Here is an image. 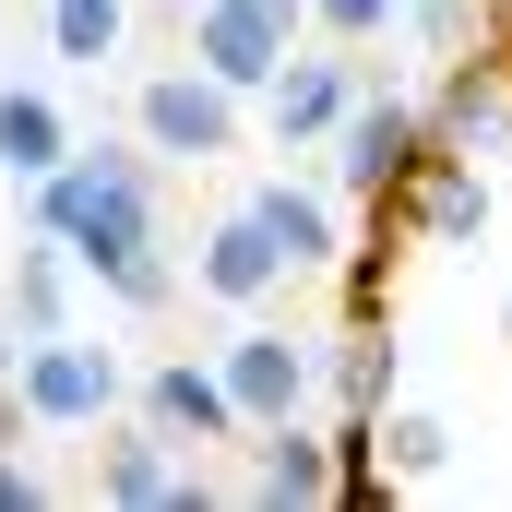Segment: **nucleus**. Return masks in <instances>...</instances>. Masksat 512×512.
<instances>
[{"instance_id":"f257e3e1","label":"nucleus","mask_w":512,"mask_h":512,"mask_svg":"<svg viewBox=\"0 0 512 512\" xmlns=\"http://www.w3.org/2000/svg\"><path fill=\"white\" fill-rule=\"evenodd\" d=\"M24 227H48L120 310H167L179 298V262L155 239V167H143V143L131 155L120 143H72L48 179H24Z\"/></svg>"},{"instance_id":"f03ea898","label":"nucleus","mask_w":512,"mask_h":512,"mask_svg":"<svg viewBox=\"0 0 512 512\" xmlns=\"http://www.w3.org/2000/svg\"><path fill=\"white\" fill-rule=\"evenodd\" d=\"M239 108H251V96H227L203 60H179V72H143V96H131V143L167 155V167H227L239 131H251Z\"/></svg>"},{"instance_id":"7ed1b4c3","label":"nucleus","mask_w":512,"mask_h":512,"mask_svg":"<svg viewBox=\"0 0 512 512\" xmlns=\"http://www.w3.org/2000/svg\"><path fill=\"white\" fill-rule=\"evenodd\" d=\"M298 36H310V0H203V12H191V60H203L227 96H262Z\"/></svg>"},{"instance_id":"20e7f679","label":"nucleus","mask_w":512,"mask_h":512,"mask_svg":"<svg viewBox=\"0 0 512 512\" xmlns=\"http://www.w3.org/2000/svg\"><path fill=\"white\" fill-rule=\"evenodd\" d=\"M417 155H429V108H405V96H358V108L334 120V191L393 215V191L417 179Z\"/></svg>"},{"instance_id":"39448f33","label":"nucleus","mask_w":512,"mask_h":512,"mask_svg":"<svg viewBox=\"0 0 512 512\" xmlns=\"http://www.w3.org/2000/svg\"><path fill=\"white\" fill-rule=\"evenodd\" d=\"M12 382L36 393L48 429H108V417L131 405V370L108 358V346H84V334H36V346L12 358Z\"/></svg>"},{"instance_id":"423d86ee","label":"nucleus","mask_w":512,"mask_h":512,"mask_svg":"<svg viewBox=\"0 0 512 512\" xmlns=\"http://www.w3.org/2000/svg\"><path fill=\"white\" fill-rule=\"evenodd\" d=\"M131 405H143L179 453H239V441H251V417H239V393H227L215 358H155V370L131 382Z\"/></svg>"},{"instance_id":"0eeeda50","label":"nucleus","mask_w":512,"mask_h":512,"mask_svg":"<svg viewBox=\"0 0 512 512\" xmlns=\"http://www.w3.org/2000/svg\"><path fill=\"white\" fill-rule=\"evenodd\" d=\"M215 370H227V393H239V417H251V429H274V417H298V405H310V382H322V358H310L298 334H274V322H251V310H239V334L215 346Z\"/></svg>"},{"instance_id":"6e6552de","label":"nucleus","mask_w":512,"mask_h":512,"mask_svg":"<svg viewBox=\"0 0 512 512\" xmlns=\"http://www.w3.org/2000/svg\"><path fill=\"white\" fill-rule=\"evenodd\" d=\"M358 108V72H346V48H286V72L262 84V131L286 143V155H310V143H334V120Z\"/></svg>"},{"instance_id":"1a4fd4ad","label":"nucleus","mask_w":512,"mask_h":512,"mask_svg":"<svg viewBox=\"0 0 512 512\" xmlns=\"http://www.w3.org/2000/svg\"><path fill=\"white\" fill-rule=\"evenodd\" d=\"M393 227H417L429 251H465V239H489V179H477V155L429 143V155H417V179L393 191Z\"/></svg>"},{"instance_id":"9d476101","label":"nucleus","mask_w":512,"mask_h":512,"mask_svg":"<svg viewBox=\"0 0 512 512\" xmlns=\"http://www.w3.org/2000/svg\"><path fill=\"white\" fill-rule=\"evenodd\" d=\"M286 274H298V262L274 251V227H262L251 203H227V215L203 227V251H191V286H203L215 310H262V298H274Z\"/></svg>"},{"instance_id":"9b49d317","label":"nucleus","mask_w":512,"mask_h":512,"mask_svg":"<svg viewBox=\"0 0 512 512\" xmlns=\"http://www.w3.org/2000/svg\"><path fill=\"white\" fill-rule=\"evenodd\" d=\"M179 477H191V453H179L143 405L96 441V501H108V512H179Z\"/></svg>"},{"instance_id":"f8f14e48","label":"nucleus","mask_w":512,"mask_h":512,"mask_svg":"<svg viewBox=\"0 0 512 512\" xmlns=\"http://www.w3.org/2000/svg\"><path fill=\"white\" fill-rule=\"evenodd\" d=\"M251 453V477H239V501L286 512V501H334V429H310V417H274L239 441Z\"/></svg>"},{"instance_id":"ddd939ff","label":"nucleus","mask_w":512,"mask_h":512,"mask_svg":"<svg viewBox=\"0 0 512 512\" xmlns=\"http://www.w3.org/2000/svg\"><path fill=\"white\" fill-rule=\"evenodd\" d=\"M501 131H512V48H477V60H453V72H441V96H429V143L489 155Z\"/></svg>"},{"instance_id":"4468645a","label":"nucleus","mask_w":512,"mask_h":512,"mask_svg":"<svg viewBox=\"0 0 512 512\" xmlns=\"http://www.w3.org/2000/svg\"><path fill=\"white\" fill-rule=\"evenodd\" d=\"M72 274H84V262L60 251L48 227H24L12 286H0V334H12V346H36V334H72Z\"/></svg>"},{"instance_id":"2eb2a0df","label":"nucleus","mask_w":512,"mask_h":512,"mask_svg":"<svg viewBox=\"0 0 512 512\" xmlns=\"http://www.w3.org/2000/svg\"><path fill=\"white\" fill-rule=\"evenodd\" d=\"M251 215L274 227V251L298 262V274H322V262H346V227H334V203H322L310 179H262V191H251Z\"/></svg>"},{"instance_id":"dca6fc26","label":"nucleus","mask_w":512,"mask_h":512,"mask_svg":"<svg viewBox=\"0 0 512 512\" xmlns=\"http://www.w3.org/2000/svg\"><path fill=\"white\" fill-rule=\"evenodd\" d=\"M60 155H72L60 96H36V84H0V179H48Z\"/></svg>"},{"instance_id":"f3484780","label":"nucleus","mask_w":512,"mask_h":512,"mask_svg":"<svg viewBox=\"0 0 512 512\" xmlns=\"http://www.w3.org/2000/svg\"><path fill=\"white\" fill-rule=\"evenodd\" d=\"M322 382H334V417H382L393 405V322H346Z\"/></svg>"},{"instance_id":"a211bd4d","label":"nucleus","mask_w":512,"mask_h":512,"mask_svg":"<svg viewBox=\"0 0 512 512\" xmlns=\"http://www.w3.org/2000/svg\"><path fill=\"white\" fill-rule=\"evenodd\" d=\"M382 465L405 489H429V477H453V429L429 417V405H382Z\"/></svg>"},{"instance_id":"6ab92c4d","label":"nucleus","mask_w":512,"mask_h":512,"mask_svg":"<svg viewBox=\"0 0 512 512\" xmlns=\"http://www.w3.org/2000/svg\"><path fill=\"white\" fill-rule=\"evenodd\" d=\"M120 36H131V0H48V48L60 60H120Z\"/></svg>"},{"instance_id":"aec40b11","label":"nucleus","mask_w":512,"mask_h":512,"mask_svg":"<svg viewBox=\"0 0 512 512\" xmlns=\"http://www.w3.org/2000/svg\"><path fill=\"white\" fill-rule=\"evenodd\" d=\"M346 322H393V239L346 251Z\"/></svg>"},{"instance_id":"412c9836","label":"nucleus","mask_w":512,"mask_h":512,"mask_svg":"<svg viewBox=\"0 0 512 512\" xmlns=\"http://www.w3.org/2000/svg\"><path fill=\"white\" fill-rule=\"evenodd\" d=\"M310 24H322L334 48H370V36H393V24H405V0H310Z\"/></svg>"},{"instance_id":"4be33fe9","label":"nucleus","mask_w":512,"mask_h":512,"mask_svg":"<svg viewBox=\"0 0 512 512\" xmlns=\"http://www.w3.org/2000/svg\"><path fill=\"white\" fill-rule=\"evenodd\" d=\"M405 24H417L441 60H465V36H477V12H465V0H405Z\"/></svg>"},{"instance_id":"5701e85b","label":"nucleus","mask_w":512,"mask_h":512,"mask_svg":"<svg viewBox=\"0 0 512 512\" xmlns=\"http://www.w3.org/2000/svg\"><path fill=\"white\" fill-rule=\"evenodd\" d=\"M36 501H48V477H36V465L0 441V512H36Z\"/></svg>"},{"instance_id":"b1692460","label":"nucleus","mask_w":512,"mask_h":512,"mask_svg":"<svg viewBox=\"0 0 512 512\" xmlns=\"http://www.w3.org/2000/svg\"><path fill=\"white\" fill-rule=\"evenodd\" d=\"M12 358H24V346H12V334H0V370H12Z\"/></svg>"},{"instance_id":"393cba45","label":"nucleus","mask_w":512,"mask_h":512,"mask_svg":"<svg viewBox=\"0 0 512 512\" xmlns=\"http://www.w3.org/2000/svg\"><path fill=\"white\" fill-rule=\"evenodd\" d=\"M179 12H203V0H179Z\"/></svg>"}]
</instances>
